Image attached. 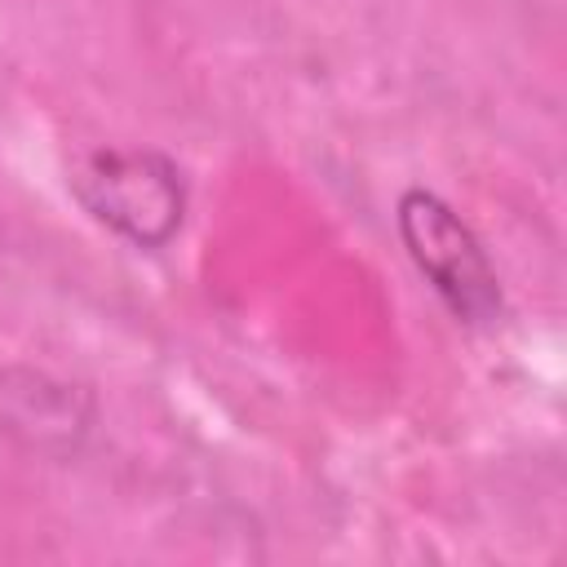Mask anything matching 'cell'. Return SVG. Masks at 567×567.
I'll list each match as a JSON object with an SVG mask.
<instances>
[{
  "label": "cell",
  "instance_id": "obj_1",
  "mask_svg": "<svg viewBox=\"0 0 567 567\" xmlns=\"http://www.w3.org/2000/svg\"><path fill=\"white\" fill-rule=\"evenodd\" d=\"M66 186L71 199L128 248L159 252L186 226L190 182L159 146H93L75 159Z\"/></svg>",
  "mask_w": 567,
  "mask_h": 567
},
{
  "label": "cell",
  "instance_id": "obj_2",
  "mask_svg": "<svg viewBox=\"0 0 567 567\" xmlns=\"http://www.w3.org/2000/svg\"><path fill=\"white\" fill-rule=\"evenodd\" d=\"M394 230L408 261L461 328H496L505 319V288L474 226L434 190L408 186L394 204Z\"/></svg>",
  "mask_w": 567,
  "mask_h": 567
},
{
  "label": "cell",
  "instance_id": "obj_3",
  "mask_svg": "<svg viewBox=\"0 0 567 567\" xmlns=\"http://www.w3.org/2000/svg\"><path fill=\"white\" fill-rule=\"evenodd\" d=\"M97 425V394L40 363H0V443L35 461H75Z\"/></svg>",
  "mask_w": 567,
  "mask_h": 567
}]
</instances>
